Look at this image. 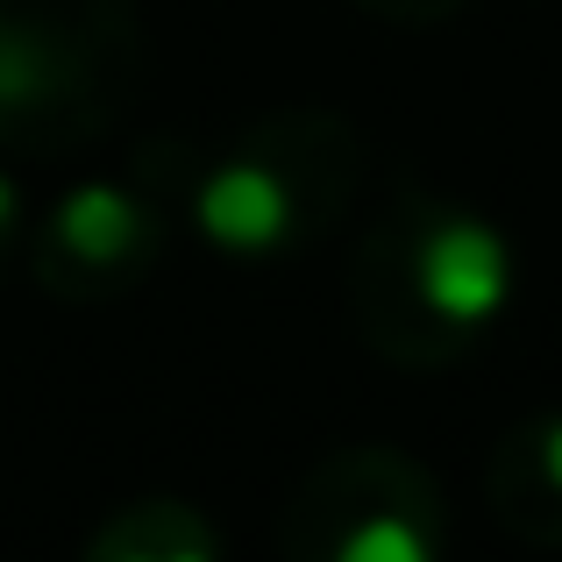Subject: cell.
I'll use <instances>...</instances> for the list:
<instances>
[{
	"label": "cell",
	"instance_id": "cell-5",
	"mask_svg": "<svg viewBox=\"0 0 562 562\" xmlns=\"http://www.w3.org/2000/svg\"><path fill=\"white\" fill-rule=\"evenodd\" d=\"M36 79H43L36 50H29V43H8V36H0V100H22V93H36Z\"/></svg>",
	"mask_w": 562,
	"mask_h": 562
},
{
	"label": "cell",
	"instance_id": "cell-7",
	"mask_svg": "<svg viewBox=\"0 0 562 562\" xmlns=\"http://www.w3.org/2000/svg\"><path fill=\"white\" fill-rule=\"evenodd\" d=\"M8 221H14V186L0 179V228H8Z\"/></svg>",
	"mask_w": 562,
	"mask_h": 562
},
{
	"label": "cell",
	"instance_id": "cell-3",
	"mask_svg": "<svg viewBox=\"0 0 562 562\" xmlns=\"http://www.w3.org/2000/svg\"><path fill=\"white\" fill-rule=\"evenodd\" d=\"M136 235H143V214H136V200L114 192V186H79L65 206H57V243H65L71 257H86V263L128 257Z\"/></svg>",
	"mask_w": 562,
	"mask_h": 562
},
{
	"label": "cell",
	"instance_id": "cell-4",
	"mask_svg": "<svg viewBox=\"0 0 562 562\" xmlns=\"http://www.w3.org/2000/svg\"><path fill=\"white\" fill-rule=\"evenodd\" d=\"M342 555H349V562H420L427 541L413 535L406 520H363L357 535L342 541Z\"/></svg>",
	"mask_w": 562,
	"mask_h": 562
},
{
	"label": "cell",
	"instance_id": "cell-1",
	"mask_svg": "<svg viewBox=\"0 0 562 562\" xmlns=\"http://www.w3.org/2000/svg\"><path fill=\"white\" fill-rule=\"evenodd\" d=\"M420 300L441 321H484L506 306L513 292V257L484 221H441L420 243Z\"/></svg>",
	"mask_w": 562,
	"mask_h": 562
},
{
	"label": "cell",
	"instance_id": "cell-6",
	"mask_svg": "<svg viewBox=\"0 0 562 562\" xmlns=\"http://www.w3.org/2000/svg\"><path fill=\"white\" fill-rule=\"evenodd\" d=\"M541 470H549V477L562 484V420L549 427V435H541Z\"/></svg>",
	"mask_w": 562,
	"mask_h": 562
},
{
	"label": "cell",
	"instance_id": "cell-2",
	"mask_svg": "<svg viewBox=\"0 0 562 562\" xmlns=\"http://www.w3.org/2000/svg\"><path fill=\"white\" fill-rule=\"evenodd\" d=\"M200 228L221 249H271L292 228V192L263 165H221L200 186Z\"/></svg>",
	"mask_w": 562,
	"mask_h": 562
}]
</instances>
